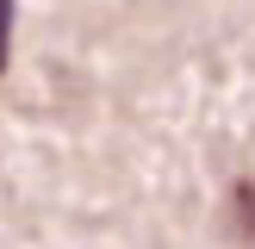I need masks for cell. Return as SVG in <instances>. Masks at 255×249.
Listing matches in <instances>:
<instances>
[{
	"mask_svg": "<svg viewBox=\"0 0 255 249\" xmlns=\"http://www.w3.org/2000/svg\"><path fill=\"white\" fill-rule=\"evenodd\" d=\"M243 218H249V231H255V187H243Z\"/></svg>",
	"mask_w": 255,
	"mask_h": 249,
	"instance_id": "cell-1",
	"label": "cell"
}]
</instances>
